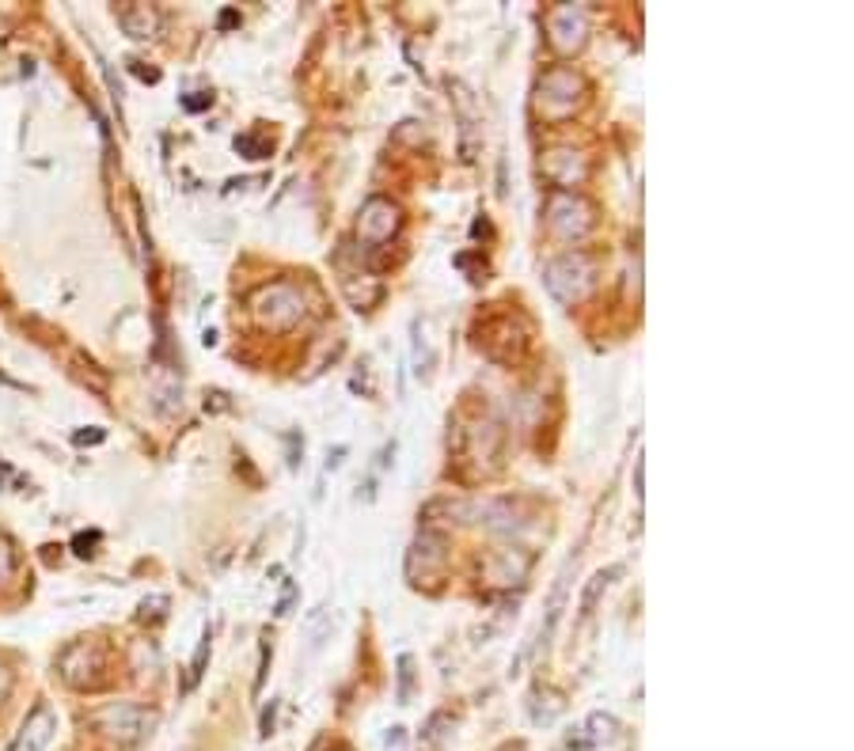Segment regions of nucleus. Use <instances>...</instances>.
<instances>
[{"instance_id":"obj_23","label":"nucleus","mask_w":854,"mask_h":751,"mask_svg":"<svg viewBox=\"0 0 854 751\" xmlns=\"http://www.w3.org/2000/svg\"><path fill=\"white\" fill-rule=\"evenodd\" d=\"M73 440H76V444H99V440H102V429H91V433H76Z\"/></svg>"},{"instance_id":"obj_10","label":"nucleus","mask_w":854,"mask_h":751,"mask_svg":"<svg viewBox=\"0 0 854 751\" xmlns=\"http://www.w3.org/2000/svg\"><path fill=\"white\" fill-rule=\"evenodd\" d=\"M54 732H57V714L50 710L46 703H39L28 714V721L20 725V732H15V740L8 751H46L54 744Z\"/></svg>"},{"instance_id":"obj_18","label":"nucleus","mask_w":854,"mask_h":751,"mask_svg":"<svg viewBox=\"0 0 854 751\" xmlns=\"http://www.w3.org/2000/svg\"><path fill=\"white\" fill-rule=\"evenodd\" d=\"M410 679H414V656L403 653L399 656V703L410 698Z\"/></svg>"},{"instance_id":"obj_24","label":"nucleus","mask_w":854,"mask_h":751,"mask_svg":"<svg viewBox=\"0 0 854 751\" xmlns=\"http://www.w3.org/2000/svg\"><path fill=\"white\" fill-rule=\"evenodd\" d=\"M388 748H403V729H391L388 732Z\"/></svg>"},{"instance_id":"obj_20","label":"nucleus","mask_w":854,"mask_h":751,"mask_svg":"<svg viewBox=\"0 0 854 751\" xmlns=\"http://www.w3.org/2000/svg\"><path fill=\"white\" fill-rule=\"evenodd\" d=\"M213 102V96H205V91H191V96L183 99V107L186 110H205Z\"/></svg>"},{"instance_id":"obj_21","label":"nucleus","mask_w":854,"mask_h":751,"mask_svg":"<svg viewBox=\"0 0 854 751\" xmlns=\"http://www.w3.org/2000/svg\"><path fill=\"white\" fill-rule=\"evenodd\" d=\"M12 695V672L0 664V706H4V698Z\"/></svg>"},{"instance_id":"obj_2","label":"nucleus","mask_w":854,"mask_h":751,"mask_svg":"<svg viewBox=\"0 0 854 751\" xmlns=\"http://www.w3.org/2000/svg\"><path fill=\"white\" fill-rule=\"evenodd\" d=\"M251 312L262 327L270 330H289L304 319V293L293 281H270L259 293L251 296Z\"/></svg>"},{"instance_id":"obj_8","label":"nucleus","mask_w":854,"mask_h":751,"mask_svg":"<svg viewBox=\"0 0 854 751\" xmlns=\"http://www.w3.org/2000/svg\"><path fill=\"white\" fill-rule=\"evenodd\" d=\"M57 668H62L68 687H96L99 672L107 668V656H102V649L96 642H76L62 653Z\"/></svg>"},{"instance_id":"obj_12","label":"nucleus","mask_w":854,"mask_h":751,"mask_svg":"<svg viewBox=\"0 0 854 751\" xmlns=\"http://www.w3.org/2000/svg\"><path fill=\"white\" fill-rule=\"evenodd\" d=\"M612 577H619V566H612V569H601L593 580H588V588H585V596H581V619H588L593 614V608H596V600H601V592L608 588V580Z\"/></svg>"},{"instance_id":"obj_9","label":"nucleus","mask_w":854,"mask_h":751,"mask_svg":"<svg viewBox=\"0 0 854 751\" xmlns=\"http://www.w3.org/2000/svg\"><path fill=\"white\" fill-rule=\"evenodd\" d=\"M547 31H551V46L559 54H574V50L585 46V34H588V20L585 12L574 4H562L547 15Z\"/></svg>"},{"instance_id":"obj_22","label":"nucleus","mask_w":854,"mask_h":751,"mask_svg":"<svg viewBox=\"0 0 854 751\" xmlns=\"http://www.w3.org/2000/svg\"><path fill=\"white\" fill-rule=\"evenodd\" d=\"M642 471H646V464H642V456H638V464H635V498L638 501H642V493H646L642 490Z\"/></svg>"},{"instance_id":"obj_16","label":"nucleus","mask_w":854,"mask_h":751,"mask_svg":"<svg viewBox=\"0 0 854 751\" xmlns=\"http://www.w3.org/2000/svg\"><path fill=\"white\" fill-rule=\"evenodd\" d=\"M209 642H213V630L205 627V630H202V642H198V653H194V661H191V679H186V690H191L194 683L202 679V672H205V661H209Z\"/></svg>"},{"instance_id":"obj_15","label":"nucleus","mask_w":854,"mask_h":751,"mask_svg":"<svg viewBox=\"0 0 854 751\" xmlns=\"http://www.w3.org/2000/svg\"><path fill=\"white\" fill-rule=\"evenodd\" d=\"M236 152H239V156H247V160H262V156H270V137H259V133H244V137H236Z\"/></svg>"},{"instance_id":"obj_6","label":"nucleus","mask_w":854,"mask_h":751,"mask_svg":"<svg viewBox=\"0 0 854 751\" xmlns=\"http://www.w3.org/2000/svg\"><path fill=\"white\" fill-rule=\"evenodd\" d=\"M399 225H403V213H399L396 202L369 198L361 205V217H357V239L365 243V251H376L399 232Z\"/></svg>"},{"instance_id":"obj_4","label":"nucleus","mask_w":854,"mask_h":751,"mask_svg":"<svg viewBox=\"0 0 854 751\" xmlns=\"http://www.w3.org/2000/svg\"><path fill=\"white\" fill-rule=\"evenodd\" d=\"M536 91H540L536 102H540L543 118H570L581 107V99H585V80L574 68H551Z\"/></svg>"},{"instance_id":"obj_19","label":"nucleus","mask_w":854,"mask_h":751,"mask_svg":"<svg viewBox=\"0 0 854 751\" xmlns=\"http://www.w3.org/2000/svg\"><path fill=\"white\" fill-rule=\"evenodd\" d=\"M273 717H278V698H270V706L262 710V725H259L262 737H270V732H273Z\"/></svg>"},{"instance_id":"obj_11","label":"nucleus","mask_w":854,"mask_h":751,"mask_svg":"<svg viewBox=\"0 0 854 751\" xmlns=\"http://www.w3.org/2000/svg\"><path fill=\"white\" fill-rule=\"evenodd\" d=\"M115 20H118V28L130 34V39H152L156 28H160V15L152 12L149 4H122V8H115Z\"/></svg>"},{"instance_id":"obj_5","label":"nucleus","mask_w":854,"mask_h":751,"mask_svg":"<svg viewBox=\"0 0 854 751\" xmlns=\"http://www.w3.org/2000/svg\"><path fill=\"white\" fill-rule=\"evenodd\" d=\"M547 228L559 239H585L593 232V205L574 191H554L547 198Z\"/></svg>"},{"instance_id":"obj_7","label":"nucleus","mask_w":854,"mask_h":751,"mask_svg":"<svg viewBox=\"0 0 854 751\" xmlns=\"http://www.w3.org/2000/svg\"><path fill=\"white\" fill-rule=\"evenodd\" d=\"M444 566H448V540L441 532H422L407 554V577L422 585V580L437 577Z\"/></svg>"},{"instance_id":"obj_17","label":"nucleus","mask_w":854,"mask_h":751,"mask_svg":"<svg viewBox=\"0 0 854 751\" xmlns=\"http://www.w3.org/2000/svg\"><path fill=\"white\" fill-rule=\"evenodd\" d=\"M12 577H15V551H12V543L0 535V588H4Z\"/></svg>"},{"instance_id":"obj_14","label":"nucleus","mask_w":854,"mask_h":751,"mask_svg":"<svg viewBox=\"0 0 854 751\" xmlns=\"http://www.w3.org/2000/svg\"><path fill=\"white\" fill-rule=\"evenodd\" d=\"M619 732V721L612 714H593L588 717V744H608Z\"/></svg>"},{"instance_id":"obj_1","label":"nucleus","mask_w":854,"mask_h":751,"mask_svg":"<svg viewBox=\"0 0 854 751\" xmlns=\"http://www.w3.org/2000/svg\"><path fill=\"white\" fill-rule=\"evenodd\" d=\"M547 289H551L554 301L562 304H577L593 293L596 285V259L588 251H566L547 266Z\"/></svg>"},{"instance_id":"obj_13","label":"nucleus","mask_w":854,"mask_h":751,"mask_svg":"<svg viewBox=\"0 0 854 751\" xmlns=\"http://www.w3.org/2000/svg\"><path fill=\"white\" fill-rule=\"evenodd\" d=\"M562 596H566V577H559V585H554V592H551V608H547V622H543V630H540V642L543 645L551 642L554 627H559V619H562Z\"/></svg>"},{"instance_id":"obj_3","label":"nucleus","mask_w":854,"mask_h":751,"mask_svg":"<svg viewBox=\"0 0 854 751\" xmlns=\"http://www.w3.org/2000/svg\"><path fill=\"white\" fill-rule=\"evenodd\" d=\"M91 721H96V729L102 737L118 740V744H137V740H144L152 732L156 714H149L137 703H110V706H102Z\"/></svg>"}]
</instances>
